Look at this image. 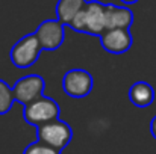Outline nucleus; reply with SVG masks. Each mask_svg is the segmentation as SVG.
Masks as SVG:
<instances>
[{"label": "nucleus", "instance_id": "6e6552de", "mask_svg": "<svg viewBox=\"0 0 156 154\" xmlns=\"http://www.w3.org/2000/svg\"><path fill=\"white\" fill-rule=\"evenodd\" d=\"M100 43L108 53L121 54L130 50L133 39L129 29H108L100 36Z\"/></svg>", "mask_w": 156, "mask_h": 154}, {"label": "nucleus", "instance_id": "9b49d317", "mask_svg": "<svg viewBox=\"0 0 156 154\" xmlns=\"http://www.w3.org/2000/svg\"><path fill=\"white\" fill-rule=\"evenodd\" d=\"M129 100L136 107H149L155 100V89L147 82H136L129 89Z\"/></svg>", "mask_w": 156, "mask_h": 154}, {"label": "nucleus", "instance_id": "0eeeda50", "mask_svg": "<svg viewBox=\"0 0 156 154\" xmlns=\"http://www.w3.org/2000/svg\"><path fill=\"white\" fill-rule=\"evenodd\" d=\"M43 50H58L65 39V26L59 20H46L34 32Z\"/></svg>", "mask_w": 156, "mask_h": 154}, {"label": "nucleus", "instance_id": "f257e3e1", "mask_svg": "<svg viewBox=\"0 0 156 154\" xmlns=\"http://www.w3.org/2000/svg\"><path fill=\"white\" fill-rule=\"evenodd\" d=\"M70 27L76 32L100 38L106 30V5L97 0L87 2L85 8L76 15Z\"/></svg>", "mask_w": 156, "mask_h": 154}, {"label": "nucleus", "instance_id": "1a4fd4ad", "mask_svg": "<svg viewBox=\"0 0 156 154\" xmlns=\"http://www.w3.org/2000/svg\"><path fill=\"white\" fill-rule=\"evenodd\" d=\"M133 23V12L127 6L106 5V30L129 29Z\"/></svg>", "mask_w": 156, "mask_h": 154}, {"label": "nucleus", "instance_id": "4468645a", "mask_svg": "<svg viewBox=\"0 0 156 154\" xmlns=\"http://www.w3.org/2000/svg\"><path fill=\"white\" fill-rule=\"evenodd\" d=\"M150 133H152V136L156 139V115L153 116V119H152V122H150Z\"/></svg>", "mask_w": 156, "mask_h": 154}, {"label": "nucleus", "instance_id": "f03ea898", "mask_svg": "<svg viewBox=\"0 0 156 154\" xmlns=\"http://www.w3.org/2000/svg\"><path fill=\"white\" fill-rule=\"evenodd\" d=\"M61 115L59 104L50 97H41L35 101L23 106V119L27 124H32L35 127L44 125L50 121L58 119Z\"/></svg>", "mask_w": 156, "mask_h": 154}, {"label": "nucleus", "instance_id": "2eb2a0df", "mask_svg": "<svg viewBox=\"0 0 156 154\" xmlns=\"http://www.w3.org/2000/svg\"><path fill=\"white\" fill-rule=\"evenodd\" d=\"M123 5H133V3H136V2H140V0H120Z\"/></svg>", "mask_w": 156, "mask_h": 154}, {"label": "nucleus", "instance_id": "423d86ee", "mask_svg": "<svg viewBox=\"0 0 156 154\" xmlns=\"http://www.w3.org/2000/svg\"><path fill=\"white\" fill-rule=\"evenodd\" d=\"M46 88V80L40 74H27L18 79L12 88L15 101L26 106L43 97Z\"/></svg>", "mask_w": 156, "mask_h": 154}, {"label": "nucleus", "instance_id": "ddd939ff", "mask_svg": "<svg viewBox=\"0 0 156 154\" xmlns=\"http://www.w3.org/2000/svg\"><path fill=\"white\" fill-rule=\"evenodd\" d=\"M23 154H61V151L40 142V141H35V142H32L30 145H27L24 148Z\"/></svg>", "mask_w": 156, "mask_h": 154}, {"label": "nucleus", "instance_id": "9d476101", "mask_svg": "<svg viewBox=\"0 0 156 154\" xmlns=\"http://www.w3.org/2000/svg\"><path fill=\"white\" fill-rule=\"evenodd\" d=\"M87 0H58L56 3V20L64 26H70L76 15L85 8Z\"/></svg>", "mask_w": 156, "mask_h": 154}, {"label": "nucleus", "instance_id": "39448f33", "mask_svg": "<svg viewBox=\"0 0 156 154\" xmlns=\"http://www.w3.org/2000/svg\"><path fill=\"white\" fill-rule=\"evenodd\" d=\"M94 79L87 70H68L62 79V89L71 98H83L91 94Z\"/></svg>", "mask_w": 156, "mask_h": 154}, {"label": "nucleus", "instance_id": "f8f14e48", "mask_svg": "<svg viewBox=\"0 0 156 154\" xmlns=\"http://www.w3.org/2000/svg\"><path fill=\"white\" fill-rule=\"evenodd\" d=\"M15 101L14 98V91L12 88L0 79V115H5L11 110L12 104Z\"/></svg>", "mask_w": 156, "mask_h": 154}, {"label": "nucleus", "instance_id": "20e7f679", "mask_svg": "<svg viewBox=\"0 0 156 154\" xmlns=\"http://www.w3.org/2000/svg\"><path fill=\"white\" fill-rule=\"evenodd\" d=\"M41 51H43V47L37 35L30 33V35L23 36L12 46L9 57H11V62L17 68H29L38 60Z\"/></svg>", "mask_w": 156, "mask_h": 154}, {"label": "nucleus", "instance_id": "7ed1b4c3", "mask_svg": "<svg viewBox=\"0 0 156 154\" xmlns=\"http://www.w3.org/2000/svg\"><path fill=\"white\" fill-rule=\"evenodd\" d=\"M71 139H73L71 127L59 118L44 124V125L37 127V141H40L52 148H56L59 151L67 148L68 144L71 142Z\"/></svg>", "mask_w": 156, "mask_h": 154}]
</instances>
